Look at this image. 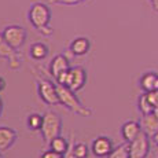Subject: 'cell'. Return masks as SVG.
<instances>
[{"label":"cell","mask_w":158,"mask_h":158,"mask_svg":"<svg viewBox=\"0 0 158 158\" xmlns=\"http://www.w3.org/2000/svg\"><path fill=\"white\" fill-rule=\"evenodd\" d=\"M28 19L33 29H36L39 33L48 37L52 35V28H51V10L45 3L37 2L30 6L28 11Z\"/></svg>","instance_id":"obj_1"},{"label":"cell","mask_w":158,"mask_h":158,"mask_svg":"<svg viewBox=\"0 0 158 158\" xmlns=\"http://www.w3.org/2000/svg\"><path fill=\"white\" fill-rule=\"evenodd\" d=\"M56 89H58V96H59L60 105L65 106L68 110H70L72 113L77 115H81V117H91L92 115L94 110L81 103V101L77 98L74 91H72L69 87L60 85L58 83H56Z\"/></svg>","instance_id":"obj_2"},{"label":"cell","mask_w":158,"mask_h":158,"mask_svg":"<svg viewBox=\"0 0 158 158\" xmlns=\"http://www.w3.org/2000/svg\"><path fill=\"white\" fill-rule=\"evenodd\" d=\"M41 136L45 144H50L52 139L60 135L62 132V118L52 110H48L43 114V125H41Z\"/></svg>","instance_id":"obj_3"},{"label":"cell","mask_w":158,"mask_h":158,"mask_svg":"<svg viewBox=\"0 0 158 158\" xmlns=\"http://www.w3.org/2000/svg\"><path fill=\"white\" fill-rule=\"evenodd\" d=\"M37 91L39 96L45 105L48 106H58L60 105L59 96H58L56 83L50 78L37 77Z\"/></svg>","instance_id":"obj_4"},{"label":"cell","mask_w":158,"mask_h":158,"mask_svg":"<svg viewBox=\"0 0 158 158\" xmlns=\"http://www.w3.org/2000/svg\"><path fill=\"white\" fill-rule=\"evenodd\" d=\"M2 35L4 40L15 50H19L26 43V37H28V32L25 28L19 25H8L2 30Z\"/></svg>","instance_id":"obj_5"},{"label":"cell","mask_w":158,"mask_h":158,"mask_svg":"<svg viewBox=\"0 0 158 158\" xmlns=\"http://www.w3.org/2000/svg\"><path fill=\"white\" fill-rule=\"evenodd\" d=\"M151 139L147 133H142L129 143V158H147L150 154Z\"/></svg>","instance_id":"obj_6"},{"label":"cell","mask_w":158,"mask_h":158,"mask_svg":"<svg viewBox=\"0 0 158 158\" xmlns=\"http://www.w3.org/2000/svg\"><path fill=\"white\" fill-rule=\"evenodd\" d=\"M0 59H4L8 62L11 70H19L21 68V55L18 54V50L13 48L7 41L4 40L3 35L0 33Z\"/></svg>","instance_id":"obj_7"},{"label":"cell","mask_w":158,"mask_h":158,"mask_svg":"<svg viewBox=\"0 0 158 158\" xmlns=\"http://www.w3.org/2000/svg\"><path fill=\"white\" fill-rule=\"evenodd\" d=\"M85 83H87V70L83 66H74V68L69 69L66 87H69L74 92H78V91H81L84 88Z\"/></svg>","instance_id":"obj_8"},{"label":"cell","mask_w":158,"mask_h":158,"mask_svg":"<svg viewBox=\"0 0 158 158\" xmlns=\"http://www.w3.org/2000/svg\"><path fill=\"white\" fill-rule=\"evenodd\" d=\"M114 148L113 140L109 136H98L92 140L91 144V151L95 157L98 158H106L109 154L111 153V150Z\"/></svg>","instance_id":"obj_9"},{"label":"cell","mask_w":158,"mask_h":158,"mask_svg":"<svg viewBox=\"0 0 158 158\" xmlns=\"http://www.w3.org/2000/svg\"><path fill=\"white\" fill-rule=\"evenodd\" d=\"M69 69H70V62H69L68 56L63 55V54L55 55L50 63V74L52 77V80H55L60 73L69 70Z\"/></svg>","instance_id":"obj_10"},{"label":"cell","mask_w":158,"mask_h":158,"mask_svg":"<svg viewBox=\"0 0 158 158\" xmlns=\"http://www.w3.org/2000/svg\"><path fill=\"white\" fill-rule=\"evenodd\" d=\"M140 133H142V127L140 123H138V121H132V120L127 121L121 127V136H123L124 142H127V143H131L132 140H135Z\"/></svg>","instance_id":"obj_11"},{"label":"cell","mask_w":158,"mask_h":158,"mask_svg":"<svg viewBox=\"0 0 158 158\" xmlns=\"http://www.w3.org/2000/svg\"><path fill=\"white\" fill-rule=\"evenodd\" d=\"M91 50V41L88 37L80 36L76 37L74 40H72V43L69 44V51L73 54L74 56H84L89 52Z\"/></svg>","instance_id":"obj_12"},{"label":"cell","mask_w":158,"mask_h":158,"mask_svg":"<svg viewBox=\"0 0 158 158\" xmlns=\"http://www.w3.org/2000/svg\"><path fill=\"white\" fill-rule=\"evenodd\" d=\"M18 133L17 131L8 127H0V151H6L17 142Z\"/></svg>","instance_id":"obj_13"},{"label":"cell","mask_w":158,"mask_h":158,"mask_svg":"<svg viewBox=\"0 0 158 158\" xmlns=\"http://www.w3.org/2000/svg\"><path fill=\"white\" fill-rule=\"evenodd\" d=\"M140 127H142V131H143L144 133H147V135L150 136V139H151L154 136V133L158 131V118L153 113L142 115Z\"/></svg>","instance_id":"obj_14"},{"label":"cell","mask_w":158,"mask_h":158,"mask_svg":"<svg viewBox=\"0 0 158 158\" xmlns=\"http://www.w3.org/2000/svg\"><path fill=\"white\" fill-rule=\"evenodd\" d=\"M48 45L45 43H41V41H37V43H33L30 45V50H29V54L32 56V59L35 60H43L48 56Z\"/></svg>","instance_id":"obj_15"},{"label":"cell","mask_w":158,"mask_h":158,"mask_svg":"<svg viewBox=\"0 0 158 158\" xmlns=\"http://www.w3.org/2000/svg\"><path fill=\"white\" fill-rule=\"evenodd\" d=\"M157 78H158V74L154 72H147L142 76L139 84H140V88L143 89V92H150V91L156 89Z\"/></svg>","instance_id":"obj_16"},{"label":"cell","mask_w":158,"mask_h":158,"mask_svg":"<svg viewBox=\"0 0 158 158\" xmlns=\"http://www.w3.org/2000/svg\"><path fill=\"white\" fill-rule=\"evenodd\" d=\"M48 146H50L51 150L56 151V153L66 154L68 153V150H69V147H70V143L68 142V139H66L65 136L59 135V136H56L55 139H52Z\"/></svg>","instance_id":"obj_17"},{"label":"cell","mask_w":158,"mask_h":158,"mask_svg":"<svg viewBox=\"0 0 158 158\" xmlns=\"http://www.w3.org/2000/svg\"><path fill=\"white\" fill-rule=\"evenodd\" d=\"M26 125H28L29 131H40L41 125H43V114H39V113H32L28 115L26 118Z\"/></svg>","instance_id":"obj_18"},{"label":"cell","mask_w":158,"mask_h":158,"mask_svg":"<svg viewBox=\"0 0 158 158\" xmlns=\"http://www.w3.org/2000/svg\"><path fill=\"white\" fill-rule=\"evenodd\" d=\"M70 150L77 158H88L89 150H88V146L85 143H83V142H76L74 143V140H72L70 142Z\"/></svg>","instance_id":"obj_19"},{"label":"cell","mask_w":158,"mask_h":158,"mask_svg":"<svg viewBox=\"0 0 158 158\" xmlns=\"http://www.w3.org/2000/svg\"><path fill=\"white\" fill-rule=\"evenodd\" d=\"M138 109H139V111H140L142 115H144V114H151V113H153L154 106L151 105L150 101H148L147 94H146V92L142 94V95L139 96V99H138Z\"/></svg>","instance_id":"obj_20"},{"label":"cell","mask_w":158,"mask_h":158,"mask_svg":"<svg viewBox=\"0 0 158 158\" xmlns=\"http://www.w3.org/2000/svg\"><path fill=\"white\" fill-rule=\"evenodd\" d=\"M106 158H129V143H123L111 150Z\"/></svg>","instance_id":"obj_21"},{"label":"cell","mask_w":158,"mask_h":158,"mask_svg":"<svg viewBox=\"0 0 158 158\" xmlns=\"http://www.w3.org/2000/svg\"><path fill=\"white\" fill-rule=\"evenodd\" d=\"M45 2L48 4H55V6H77L87 2V0H45Z\"/></svg>","instance_id":"obj_22"},{"label":"cell","mask_w":158,"mask_h":158,"mask_svg":"<svg viewBox=\"0 0 158 158\" xmlns=\"http://www.w3.org/2000/svg\"><path fill=\"white\" fill-rule=\"evenodd\" d=\"M41 158H65V154H60V153H56L54 150H45L43 154H41Z\"/></svg>","instance_id":"obj_23"},{"label":"cell","mask_w":158,"mask_h":158,"mask_svg":"<svg viewBox=\"0 0 158 158\" xmlns=\"http://www.w3.org/2000/svg\"><path fill=\"white\" fill-rule=\"evenodd\" d=\"M147 94V98L148 101L151 102V105L156 107L158 106V89H154V91H150V92H146Z\"/></svg>","instance_id":"obj_24"},{"label":"cell","mask_w":158,"mask_h":158,"mask_svg":"<svg viewBox=\"0 0 158 158\" xmlns=\"http://www.w3.org/2000/svg\"><path fill=\"white\" fill-rule=\"evenodd\" d=\"M151 4V7H153V10L156 11V13H158V0H148Z\"/></svg>","instance_id":"obj_25"},{"label":"cell","mask_w":158,"mask_h":158,"mask_svg":"<svg viewBox=\"0 0 158 158\" xmlns=\"http://www.w3.org/2000/svg\"><path fill=\"white\" fill-rule=\"evenodd\" d=\"M4 88H6V80L3 77H0V92H2Z\"/></svg>","instance_id":"obj_26"},{"label":"cell","mask_w":158,"mask_h":158,"mask_svg":"<svg viewBox=\"0 0 158 158\" xmlns=\"http://www.w3.org/2000/svg\"><path fill=\"white\" fill-rule=\"evenodd\" d=\"M65 158H77V157H76V156H74V154H73V153H72L70 147H69L68 153H66V154H65Z\"/></svg>","instance_id":"obj_27"},{"label":"cell","mask_w":158,"mask_h":158,"mask_svg":"<svg viewBox=\"0 0 158 158\" xmlns=\"http://www.w3.org/2000/svg\"><path fill=\"white\" fill-rule=\"evenodd\" d=\"M151 142H154V144H158V131L154 133L153 138H151Z\"/></svg>","instance_id":"obj_28"},{"label":"cell","mask_w":158,"mask_h":158,"mask_svg":"<svg viewBox=\"0 0 158 158\" xmlns=\"http://www.w3.org/2000/svg\"><path fill=\"white\" fill-rule=\"evenodd\" d=\"M153 114L156 115V117L158 118V106H156V107H154V110H153Z\"/></svg>","instance_id":"obj_29"},{"label":"cell","mask_w":158,"mask_h":158,"mask_svg":"<svg viewBox=\"0 0 158 158\" xmlns=\"http://www.w3.org/2000/svg\"><path fill=\"white\" fill-rule=\"evenodd\" d=\"M3 113V102H2V99H0V115H2Z\"/></svg>","instance_id":"obj_30"},{"label":"cell","mask_w":158,"mask_h":158,"mask_svg":"<svg viewBox=\"0 0 158 158\" xmlns=\"http://www.w3.org/2000/svg\"><path fill=\"white\" fill-rule=\"evenodd\" d=\"M0 158H4V156H3V151H0Z\"/></svg>","instance_id":"obj_31"},{"label":"cell","mask_w":158,"mask_h":158,"mask_svg":"<svg viewBox=\"0 0 158 158\" xmlns=\"http://www.w3.org/2000/svg\"><path fill=\"white\" fill-rule=\"evenodd\" d=\"M156 153L158 154V144H156Z\"/></svg>","instance_id":"obj_32"},{"label":"cell","mask_w":158,"mask_h":158,"mask_svg":"<svg viewBox=\"0 0 158 158\" xmlns=\"http://www.w3.org/2000/svg\"><path fill=\"white\" fill-rule=\"evenodd\" d=\"M156 89H158V78H157V87H156Z\"/></svg>","instance_id":"obj_33"}]
</instances>
